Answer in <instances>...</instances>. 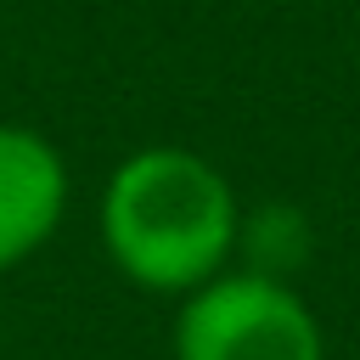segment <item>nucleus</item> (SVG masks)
Segmentation results:
<instances>
[{"instance_id":"nucleus-1","label":"nucleus","mask_w":360,"mask_h":360,"mask_svg":"<svg viewBox=\"0 0 360 360\" xmlns=\"http://www.w3.org/2000/svg\"><path fill=\"white\" fill-rule=\"evenodd\" d=\"M236 225L242 197L231 174L191 146H141L118 158L96 202L107 264L152 298H186L231 270Z\"/></svg>"},{"instance_id":"nucleus-2","label":"nucleus","mask_w":360,"mask_h":360,"mask_svg":"<svg viewBox=\"0 0 360 360\" xmlns=\"http://www.w3.org/2000/svg\"><path fill=\"white\" fill-rule=\"evenodd\" d=\"M174 304V360H326V332L292 281L231 264Z\"/></svg>"},{"instance_id":"nucleus-4","label":"nucleus","mask_w":360,"mask_h":360,"mask_svg":"<svg viewBox=\"0 0 360 360\" xmlns=\"http://www.w3.org/2000/svg\"><path fill=\"white\" fill-rule=\"evenodd\" d=\"M315 253V225L298 202H253L236 225V264L253 276L292 281Z\"/></svg>"},{"instance_id":"nucleus-3","label":"nucleus","mask_w":360,"mask_h":360,"mask_svg":"<svg viewBox=\"0 0 360 360\" xmlns=\"http://www.w3.org/2000/svg\"><path fill=\"white\" fill-rule=\"evenodd\" d=\"M68 158L28 124H0V276L28 264L68 219Z\"/></svg>"}]
</instances>
